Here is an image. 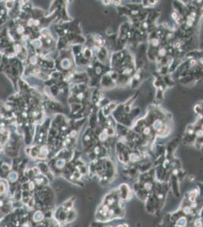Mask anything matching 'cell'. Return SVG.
Listing matches in <instances>:
<instances>
[{
	"mask_svg": "<svg viewBox=\"0 0 203 227\" xmlns=\"http://www.w3.org/2000/svg\"><path fill=\"white\" fill-rule=\"evenodd\" d=\"M44 217H45V216H44L43 213L40 210H37L33 214L31 220H32L33 222H35V223H40V222H42L43 220Z\"/></svg>",
	"mask_w": 203,
	"mask_h": 227,
	"instance_id": "obj_1",
	"label": "cell"
}]
</instances>
